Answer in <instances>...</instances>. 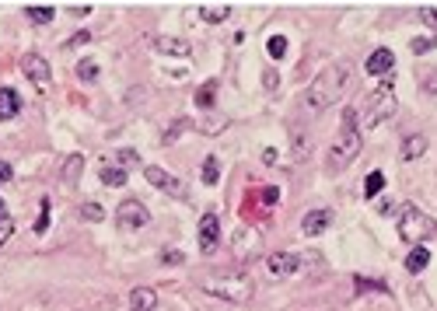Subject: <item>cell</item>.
Here are the masks:
<instances>
[{
    "label": "cell",
    "instance_id": "obj_34",
    "mask_svg": "<svg viewBox=\"0 0 437 311\" xmlns=\"http://www.w3.org/2000/svg\"><path fill=\"white\" fill-rule=\"evenodd\" d=\"M423 88H427V91H437V70H427V74H423Z\"/></svg>",
    "mask_w": 437,
    "mask_h": 311
},
{
    "label": "cell",
    "instance_id": "obj_26",
    "mask_svg": "<svg viewBox=\"0 0 437 311\" xmlns=\"http://www.w3.org/2000/svg\"><path fill=\"white\" fill-rule=\"evenodd\" d=\"M77 77H81V81H95V77H98V63H95V60H81Z\"/></svg>",
    "mask_w": 437,
    "mask_h": 311
},
{
    "label": "cell",
    "instance_id": "obj_33",
    "mask_svg": "<svg viewBox=\"0 0 437 311\" xmlns=\"http://www.w3.org/2000/svg\"><path fill=\"white\" fill-rule=\"evenodd\" d=\"M200 106H203V109H210V106H213V84H206V88L200 91Z\"/></svg>",
    "mask_w": 437,
    "mask_h": 311
},
{
    "label": "cell",
    "instance_id": "obj_27",
    "mask_svg": "<svg viewBox=\"0 0 437 311\" xmlns=\"http://www.w3.org/2000/svg\"><path fill=\"white\" fill-rule=\"evenodd\" d=\"M420 21H427V25L437 32V8H434V4H423V8H420Z\"/></svg>",
    "mask_w": 437,
    "mask_h": 311
},
{
    "label": "cell",
    "instance_id": "obj_3",
    "mask_svg": "<svg viewBox=\"0 0 437 311\" xmlns=\"http://www.w3.org/2000/svg\"><path fill=\"white\" fill-rule=\"evenodd\" d=\"M200 290L210 297H221L228 304H245L252 297V280L245 273H210L200 280Z\"/></svg>",
    "mask_w": 437,
    "mask_h": 311
},
{
    "label": "cell",
    "instance_id": "obj_18",
    "mask_svg": "<svg viewBox=\"0 0 437 311\" xmlns=\"http://www.w3.org/2000/svg\"><path fill=\"white\" fill-rule=\"evenodd\" d=\"M231 14V4H200V21L206 25H217Z\"/></svg>",
    "mask_w": 437,
    "mask_h": 311
},
{
    "label": "cell",
    "instance_id": "obj_22",
    "mask_svg": "<svg viewBox=\"0 0 437 311\" xmlns=\"http://www.w3.org/2000/svg\"><path fill=\"white\" fill-rule=\"evenodd\" d=\"M381 189H385V175H381V172H371L367 182H364V196H367V199H378Z\"/></svg>",
    "mask_w": 437,
    "mask_h": 311
},
{
    "label": "cell",
    "instance_id": "obj_2",
    "mask_svg": "<svg viewBox=\"0 0 437 311\" xmlns=\"http://www.w3.org/2000/svg\"><path fill=\"white\" fill-rule=\"evenodd\" d=\"M360 154V123H357V109H347L343 112V126L329 147V168L333 172H343L353 158Z\"/></svg>",
    "mask_w": 437,
    "mask_h": 311
},
{
    "label": "cell",
    "instance_id": "obj_14",
    "mask_svg": "<svg viewBox=\"0 0 437 311\" xmlns=\"http://www.w3.org/2000/svg\"><path fill=\"white\" fill-rule=\"evenodd\" d=\"M154 46H157V53H165V57H189L193 53V46L186 39H172V35H157Z\"/></svg>",
    "mask_w": 437,
    "mask_h": 311
},
{
    "label": "cell",
    "instance_id": "obj_24",
    "mask_svg": "<svg viewBox=\"0 0 437 311\" xmlns=\"http://www.w3.org/2000/svg\"><path fill=\"white\" fill-rule=\"evenodd\" d=\"M217 179H221V161H217V158H206V161H203V182H206V185H217Z\"/></svg>",
    "mask_w": 437,
    "mask_h": 311
},
{
    "label": "cell",
    "instance_id": "obj_19",
    "mask_svg": "<svg viewBox=\"0 0 437 311\" xmlns=\"http://www.w3.org/2000/svg\"><path fill=\"white\" fill-rule=\"evenodd\" d=\"M427 263H430V252H427L423 245H413V252L406 255V270H409V273H423Z\"/></svg>",
    "mask_w": 437,
    "mask_h": 311
},
{
    "label": "cell",
    "instance_id": "obj_37",
    "mask_svg": "<svg viewBox=\"0 0 437 311\" xmlns=\"http://www.w3.org/2000/svg\"><path fill=\"white\" fill-rule=\"evenodd\" d=\"M262 84H266L269 91H273V88H277V84H280V77H277V74H273V70H266V74H262Z\"/></svg>",
    "mask_w": 437,
    "mask_h": 311
},
{
    "label": "cell",
    "instance_id": "obj_38",
    "mask_svg": "<svg viewBox=\"0 0 437 311\" xmlns=\"http://www.w3.org/2000/svg\"><path fill=\"white\" fill-rule=\"evenodd\" d=\"M11 175H14V172H11V165H8V161H0V182H8Z\"/></svg>",
    "mask_w": 437,
    "mask_h": 311
},
{
    "label": "cell",
    "instance_id": "obj_11",
    "mask_svg": "<svg viewBox=\"0 0 437 311\" xmlns=\"http://www.w3.org/2000/svg\"><path fill=\"white\" fill-rule=\"evenodd\" d=\"M21 70H25V77H32L35 84H46V81L52 77L49 63H46L39 53H25V57H21Z\"/></svg>",
    "mask_w": 437,
    "mask_h": 311
},
{
    "label": "cell",
    "instance_id": "obj_16",
    "mask_svg": "<svg viewBox=\"0 0 437 311\" xmlns=\"http://www.w3.org/2000/svg\"><path fill=\"white\" fill-rule=\"evenodd\" d=\"M81 175H84V154H70V158L64 161L60 179H64V185H77V182H81Z\"/></svg>",
    "mask_w": 437,
    "mask_h": 311
},
{
    "label": "cell",
    "instance_id": "obj_10",
    "mask_svg": "<svg viewBox=\"0 0 437 311\" xmlns=\"http://www.w3.org/2000/svg\"><path fill=\"white\" fill-rule=\"evenodd\" d=\"M333 224V210H311V214H304V221H301V231H304V238H318L325 228Z\"/></svg>",
    "mask_w": 437,
    "mask_h": 311
},
{
    "label": "cell",
    "instance_id": "obj_29",
    "mask_svg": "<svg viewBox=\"0 0 437 311\" xmlns=\"http://www.w3.org/2000/svg\"><path fill=\"white\" fill-rule=\"evenodd\" d=\"M413 57H423V53H430V49H434V39H413Z\"/></svg>",
    "mask_w": 437,
    "mask_h": 311
},
{
    "label": "cell",
    "instance_id": "obj_40",
    "mask_svg": "<svg viewBox=\"0 0 437 311\" xmlns=\"http://www.w3.org/2000/svg\"><path fill=\"white\" fill-rule=\"evenodd\" d=\"M0 221H8V203L0 199Z\"/></svg>",
    "mask_w": 437,
    "mask_h": 311
},
{
    "label": "cell",
    "instance_id": "obj_32",
    "mask_svg": "<svg viewBox=\"0 0 437 311\" xmlns=\"http://www.w3.org/2000/svg\"><path fill=\"white\" fill-rule=\"evenodd\" d=\"M277 199H280V189H273V185H262V203H266V206H273Z\"/></svg>",
    "mask_w": 437,
    "mask_h": 311
},
{
    "label": "cell",
    "instance_id": "obj_23",
    "mask_svg": "<svg viewBox=\"0 0 437 311\" xmlns=\"http://www.w3.org/2000/svg\"><path fill=\"white\" fill-rule=\"evenodd\" d=\"M266 53H269L273 60H284V57H287V39H284V35H269Z\"/></svg>",
    "mask_w": 437,
    "mask_h": 311
},
{
    "label": "cell",
    "instance_id": "obj_15",
    "mask_svg": "<svg viewBox=\"0 0 437 311\" xmlns=\"http://www.w3.org/2000/svg\"><path fill=\"white\" fill-rule=\"evenodd\" d=\"M157 308V294L150 287H133L130 294V311H154Z\"/></svg>",
    "mask_w": 437,
    "mask_h": 311
},
{
    "label": "cell",
    "instance_id": "obj_8",
    "mask_svg": "<svg viewBox=\"0 0 437 311\" xmlns=\"http://www.w3.org/2000/svg\"><path fill=\"white\" fill-rule=\"evenodd\" d=\"M144 175H147V182H150L154 189H161V192H168L172 199H189L186 185H182V182H179L175 175H168V172H161V168H154V165H150V168H147Z\"/></svg>",
    "mask_w": 437,
    "mask_h": 311
},
{
    "label": "cell",
    "instance_id": "obj_25",
    "mask_svg": "<svg viewBox=\"0 0 437 311\" xmlns=\"http://www.w3.org/2000/svg\"><path fill=\"white\" fill-rule=\"evenodd\" d=\"M81 217H84V221H91V224H98V221L105 217V210H101L98 203H84V206H81Z\"/></svg>",
    "mask_w": 437,
    "mask_h": 311
},
{
    "label": "cell",
    "instance_id": "obj_13",
    "mask_svg": "<svg viewBox=\"0 0 437 311\" xmlns=\"http://www.w3.org/2000/svg\"><path fill=\"white\" fill-rule=\"evenodd\" d=\"M21 112V98L14 88H0V123H8V119H18Z\"/></svg>",
    "mask_w": 437,
    "mask_h": 311
},
{
    "label": "cell",
    "instance_id": "obj_28",
    "mask_svg": "<svg viewBox=\"0 0 437 311\" xmlns=\"http://www.w3.org/2000/svg\"><path fill=\"white\" fill-rule=\"evenodd\" d=\"M46 228H49V199H42V214L35 221V234H46Z\"/></svg>",
    "mask_w": 437,
    "mask_h": 311
},
{
    "label": "cell",
    "instance_id": "obj_5",
    "mask_svg": "<svg viewBox=\"0 0 437 311\" xmlns=\"http://www.w3.org/2000/svg\"><path fill=\"white\" fill-rule=\"evenodd\" d=\"M434 231H437L434 217H427L423 210H416L413 203H406L402 210H399V238H402V241L420 245V241H427Z\"/></svg>",
    "mask_w": 437,
    "mask_h": 311
},
{
    "label": "cell",
    "instance_id": "obj_7",
    "mask_svg": "<svg viewBox=\"0 0 437 311\" xmlns=\"http://www.w3.org/2000/svg\"><path fill=\"white\" fill-rule=\"evenodd\" d=\"M116 221H119V228L133 231V228H144V224L150 221V214H147V206H144L140 199H126V203H119Z\"/></svg>",
    "mask_w": 437,
    "mask_h": 311
},
{
    "label": "cell",
    "instance_id": "obj_21",
    "mask_svg": "<svg viewBox=\"0 0 437 311\" xmlns=\"http://www.w3.org/2000/svg\"><path fill=\"white\" fill-rule=\"evenodd\" d=\"M25 18H28V21H35V25H49V21H52V8L28 4V8H25Z\"/></svg>",
    "mask_w": 437,
    "mask_h": 311
},
{
    "label": "cell",
    "instance_id": "obj_9",
    "mask_svg": "<svg viewBox=\"0 0 437 311\" xmlns=\"http://www.w3.org/2000/svg\"><path fill=\"white\" fill-rule=\"evenodd\" d=\"M298 266H301V255H291V252H273L266 259V270L273 280H284V277L298 273Z\"/></svg>",
    "mask_w": 437,
    "mask_h": 311
},
{
    "label": "cell",
    "instance_id": "obj_6",
    "mask_svg": "<svg viewBox=\"0 0 437 311\" xmlns=\"http://www.w3.org/2000/svg\"><path fill=\"white\" fill-rule=\"evenodd\" d=\"M217 245H221V221H217L213 210H206V214L200 217V252H203V255H213Z\"/></svg>",
    "mask_w": 437,
    "mask_h": 311
},
{
    "label": "cell",
    "instance_id": "obj_31",
    "mask_svg": "<svg viewBox=\"0 0 437 311\" xmlns=\"http://www.w3.org/2000/svg\"><path fill=\"white\" fill-rule=\"evenodd\" d=\"M14 234V224H11V217L8 221H0V248H4L8 245V238Z\"/></svg>",
    "mask_w": 437,
    "mask_h": 311
},
{
    "label": "cell",
    "instance_id": "obj_12",
    "mask_svg": "<svg viewBox=\"0 0 437 311\" xmlns=\"http://www.w3.org/2000/svg\"><path fill=\"white\" fill-rule=\"evenodd\" d=\"M392 67H396V53H392V49H374V53L367 57V63H364V70L374 74V77L392 74Z\"/></svg>",
    "mask_w": 437,
    "mask_h": 311
},
{
    "label": "cell",
    "instance_id": "obj_20",
    "mask_svg": "<svg viewBox=\"0 0 437 311\" xmlns=\"http://www.w3.org/2000/svg\"><path fill=\"white\" fill-rule=\"evenodd\" d=\"M101 182L113 185V189H119V185H126V172H123L119 165H105V168H101Z\"/></svg>",
    "mask_w": 437,
    "mask_h": 311
},
{
    "label": "cell",
    "instance_id": "obj_4",
    "mask_svg": "<svg viewBox=\"0 0 437 311\" xmlns=\"http://www.w3.org/2000/svg\"><path fill=\"white\" fill-rule=\"evenodd\" d=\"M392 112H396V91H392V77H389V81H381V88H378V91H371V94L364 98V106H360V112H357L360 133H364V130L381 126V123H385Z\"/></svg>",
    "mask_w": 437,
    "mask_h": 311
},
{
    "label": "cell",
    "instance_id": "obj_36",
    "mask_svg": "<svg viewBox=\"0 0 437 311\" xmlns=\"http://www.w3.org/2000/svg\"><path fill=\"white\" fill-rule=\"evenodd\" d=\"M88 42V32H77L74 39H67V49H77V46H84Z\"/></svg>",
    "mask_w": 437,
    "mask_h": 311
},
{
    "label": "cell",
    "instance_id": "obj_17",
    "mask_svg": "<svg viewBox=\"0 0 437 311\" xmlns=\"http://www.w3.org/2000/svg\"><path fill=\"white\" fill-rule=\"evenodd\" d=\"M423 150H427V137H423V133H409V137L402 140V161L423 158Z\"/></svg>",
    "mask_w": 437,
    "mask_h": 311
},
{
    "label": "cell",
    "instance_id": "obj_35",
    "mask_svg": "<svg viewBox=\"0 0 437 311\" xmlns=\"http://www.w3.org/2000/svg\"><path fill=\"white\" fill-rule=\"evenodd\" d=\"M385 283H378V280H357V290H381Z\"/></svg>",
    "mask_w": 437,
    "mask_h": 311
},
{
    "label": "cell",
    "instance_id": "obj_1",
    "mask_svg": "<svg viewBox=\"0 0 437 311\" xmlns=\"http://www.w3.org/2000/svg\"><path fill=\"white\" fill-rule=\"evenodd\" d=\"M350 84V67L347 63H333V67H325L318 77H311V84L304 88V106L311 112H325L329 106H336V101L343 98Z\"/></svg>",
    "mask_w": 437,
    "mask_h": 311
},
{
    "label": "cell",
    "instance_id": "obj_30",
    "mask_svg": "<svg viewBox=\"0 0 437 311\" xmlns=\"http://www.w3.org/2000/svg\"><path fill=\"white\" fill-rule=\"evenodd\" d=\"M133 161H140V158H137V150H119V161H116V165H119L123 172H126Z\"/></svg>",
    "mask_w": 437,
    "mask_h": 311
},
{
    "label": "cell",
    "instance_id": "obj_39",
    "mask_svg": "<svg viewBox=\"0 0 437 311\" xmlns=\"http://www.w3.org/2000/svg\"><path fill=\"white\" fill-rule=\"evenodd\" d=\"M165 263H172V266H175V263H182V252H175V248H172V252H165Z\"/></svg>",
    "mask_w": 437,
    "mask_h": 311
}]
</instances>
